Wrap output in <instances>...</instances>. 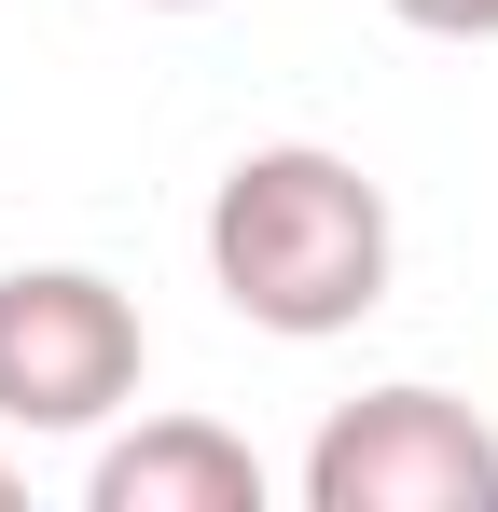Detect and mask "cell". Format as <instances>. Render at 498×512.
Listing matches in <instances>:
<instances>
[{
    "mask_svg": "<svg viewBox=\"0 0 498 512\" xmlns=\"http://www.w3.org/2000/svg\"><path fill=\"white\" fill-rule=\"evenodd\" d=\"M388 194L319 153V139H277V153H236L222 194H208V277H222V305H236L249 333L277 346H319V333H360L374 305H388Z\"/></svg>",
    "mask_w": 498,
    "mask_h": 512,
    "instance_id": "1",
    "label": "cell"
},
{
    "mask_svg": "<svg viewBox=\"0 0 498 512\" xmlns=\"http://www.w3.org/2000/svg\"><path fill=\"white\" fill-rule=\"evenodd\" d=\"M153 374L139 305L97 263H14L0 277V429H111Z\"/></svg>",
    "mask_w": 498,
    "mask_h": 512,
    "instance_id": "2",
    "label": "cell"
},
{
    "mask_svg": "<svg viewBox=\"0 0 498 512\" xmlns=\"http://www.w3.org/2000/svg\"><path fill=\"white\" fill-rule=\"evenodd\" d=\"M305 512H498V429L443 388H360L305 443Z\"/></svg>",
    "mask_w": 498,
    "mask_h": 512,
    "instance_id": "3",
    "label": "cell"
},
{
    "mask_svg": "<svg viewBox=\"0 0 498 512\" xmlns=\"http://www.w3.org/2000/svg\"><path fill=\"white\" fill-rule=\"evenodd\" d=\"M83 499L97 512H263V457L222 416H139L125 443H97Z\"/></svg>",
    "mask_w": 498,
    "mask_h": 512,
    "instance_id": "4",
    "label": "cell"
},
{
    "mask_svg": "<svg viewBox=\"0 0 498 512\" xmlns=\"http://www.w3.org/2000/svg\"><path fill=\"white\" fill-rule=\"evenodd\" d=\"M402 28H429V42H498V0H388Z\"/></svg>",
    "mask_w": 498,
    "mask_h": 512,
    "instance_id": "5",
    "label": "cell"
},
{
    "mask_svg": "<svg viewBox=\"0 0 498 512\" xmlns=\"http://www.w3.org/2000/svg\"><path fill=\"white\" fill-rule=\"evenodd\" d=\"M0 512H14V457H0Z\"/></svg>",
    "mask_w": 498,
    "mask_h": 512,
    "instance_id": "6",
    "label": "cell"
},
{
    "mask_svg": "<svg viewBox=\"0 0 498 512\" xmlns=\"http://www.w3.org/2000/svg\"><path fill=\"white\" fill-rule=\"evenodd\" d=\"M153 14H208V0H153Z\"/></svg>",
    "mask_w": 498,
    "mask_h": 512,
    "instance_id": "7",
    "label": "cell"
}]
</instances>
